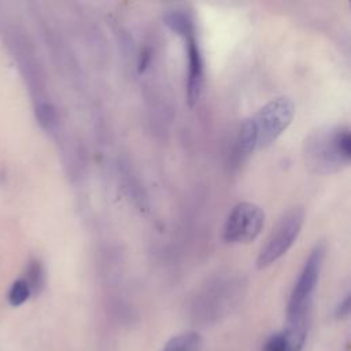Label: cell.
<instances>
[{
  "label": "cell",
  "mask_w": 351,
  "mask_h": 351,
  "mask_svg": "<svg viewBox=\"0 0 351 351\" xmlns=\"http://www.w3.org/2000/svg\"><path fill=\"white\" fill-rule=\"evenodd\" d=\"M351 134L346 126H330L310 134L304 141L306 166L318 174L336 173L350 163Z\"/></svg>",
  "instance_id": "1"
},
{
  "label": "cell",
  "mask_w": 351,
  "mask_h": 351,
  "mask_svg": "<svg viewBox=\"0 0 351 351\" xmlns=\"http://www.w3.org/2000/svg\"><path fill=\"white\" fill-rule=\"evenodd\" d=\"M324 258H325V245L319 243L311 250L291 292L289 302L287 306L288 324L307 322L308 308L311 304L314 291L318 284Z\"/></svg>",
  "instance_id": "2"
},
{
  "label": "cell",
  "mask_w": 351,
  "mask_h": 351,
  "mask_svg": "<svg viewBox=\"0 0 351 351\" xmlns=\"http://www.w3.org/2000/svg\"><path fill=\"white\" fill-rule=\"evenodd\" d=\"M295 106L288 97H276L251 117L256 133V149L271 145L291 125Z\"/></svg>",
  "instance_id": "3"
},
{
  "label": "cell",
  "mask_w": 351,
  "mask_h": 351,
  "mask_svg": "<svg viewBox=\"0 0 351 351\" xmlns=\"http://www.w3.org/2000/svg\"><path fill=\"white\" fill-rule=\"evenodd\" d=\"M304 221L302 207H292L278 221L256 258V267L265 269L284 256L298 239Z\"/></svg>",
  "instance_id": "4"
},
{
  "label": "cell",
  "mask_w": 351,
  "mask_h": 351,
  "mask_svg": "<svg viewBox=\"0 0 351 351\" xmlns=\"http://www.w3.org/2000/svg\"><path fill=\"white\" fill-rule=\"evenodd\" d=\"M263 210L251 202H241L233 207L223 226V240L229 244H248L262 232Z\"/></svg>",
  "instance_id": "5"
},
{
  "label": "cell",
  "mask_w": 351,
  "mask_h": 351,
  "mask_svg": "<svg viewBox=\"0 0 351 351\" xmlns=\"http://www.w3.org/2000/svg\"><path fill=\"white\" fill-rule=\"evenodd\" d=\"M185 38L186 56H188V74H186V100L193 107L202 95L204 82V63L199 43L195 37V29L182 36Z\"/></svg>",
  "instance_id": "6"
},
{
  "label": "cell",
  "mask_w": 351,
  "mask_h": 351,
  "mask_svg": "<svg viewBox=\"0 0 351 351\" xmlns=\"http://www.w3.org/2000/svg\"><path fill=\"white\" fill-rule=\"evenodd\" d=\"M307 337V322L288 324L284 330L273 333L262 351H302Z\"/></svg>",
  "instance_id": "7"
},
{
  "label": "cell",
  "mask_w": 351,
  "mask_h": 351,
  "mask_svg": "<svg viewBox=\"0 0 351 351\" xmlns=\"http://www.w3.org/2000/svg\"><path fill=\"white\" fill-rule=\"evenodd\" d=\"M255 149H256V133H255L251 118H248V119H244L239 128L236 147H234L236 159L239 162H243Z\"/></svg>",
  "instance_id": "8"
},
{
  "label": "cell",
  "mask_w": 351,
  "mask_h": 351,
  "mask_svg": "<svg viewBox=\"0 0 351 351\" xmlns=\"http://www.w3.org/2000/svg\"><path fill=\"white\" fill-rule=\"evenodd\" d=\"M202 347V336L197 332H185L173 336L162 351H199Z\"/></svg>",
  "instance_id": "9"
},
{
  "label": "cell",
  "mask_w": 351,
  "mask_h": 351,
  "mask_svg": "<svg viewBox=\"0 0 351 351\" xmlns=\"http://www.w3.org/2000/svg\"><path fill=\"white\" fill-rule=\"evenodd\" d=\"M30 295H32V291L27 282L23 278H19L12 282L8 291V302L11 306H21L29 299Z\"/></svg>",
  "instance_id": "10"
},
{
  "label": "cell",
  "mask_w": 351,
  "mask_h": 351,
  "mask_svg": "<svg viewBox=\"0 0 351 351\" xmlns=\"http://www.w3.org/2000/svg\"><path fill=\"white\" fill-rule=\"evenodd\" d=\"M23 280L27 282V285H29L32 293L40 292V289H41L43 285H44V271H43V267H41L40 262L33 261V262L29 265V267H27V276H26V278H23Z\"/></svg>",
  "instance_id": "11"
},
{
  "label": "cell",
  "mask_w": 351,
  "mask_h": 351,
  "mask_svg": "<svg viewBox=\"0 0 351 351\" xmlns=\"http://www.w3.org/2000/svg\"><path fill=\"white\" fill-rule=\"evenodd\" d=\"M37 117L44 128H51L55 123V110L49 104H40L37 107Z\"/></svg>",
  "instance_id": "12"
},
{
  "label": "cell",
  "mask_w": 351,
  "mask_h": 351,
  "mask_svg": "<svg viewBox=\"0 0 351 351\" xmlns=\"http://www.w3.org/2000/svg\"><path fill=\"white\" fill-rule=\"evenodd\" d=\"M350 313V296L347 295L344 298V300L340 302L337 310H336V317L337 318H343V317H347Z\"/></svg>",
  "instance_id": "13"
},
{
  "label": "cell",
  "mask_w": 351,
  "mask_h": 351,
  "mask_svg": "<svg viewBox=\"0 0 351 351\" xmlns=\"http://www.w3.org/2000/svg\"><path fill=\"white\" fill-rule=\"evenodd\" d=\"M149 52L148 51H144L143 53H141V58H140V71H143L145 67H147V64H148V62H149Z\"/></svg>",
  "instance_id": "14"
}]
</instances>
